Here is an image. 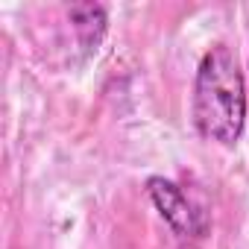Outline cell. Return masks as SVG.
<instances>
[{
	"label": "cell",
	"instance_id": "2",
	"mask_svg": "<svg viewBox=\"0 0 249 249\" xmlns=\"http://www.w3.org/2000/svg\"><path fill=\"white\" fill-rule=\"evenodd\" d=\"M147 196L156 205V211L161 214V220L179 237H202L205 234V229H208L205 211L199 205H194L176 182H170L164 176H153L147 182Z\"/></svg>",
	"mask_w": 249,
	"mask_h": 249
},
{
	"label": "cell",
	"instance_id": "1",
	"mask_svg": "<svg viewBox=\"0 0 249 249\" xmlns=\"http://www.w3.org/2000/svg\"><path fill=\"white\" fill-rule=\"evenodd\" d=\"M194 126L205 141L234 147L246 126V82L234 53L223 44L211 47L194 82Z\"/></svg>",
	"mask_w": 249,
	"mask_h": 249
},
{
	"label": "cell",
	"instance_id": "3",
	"mask_svg": "<svg viewBox=\"0 0 249 249\" xmlns=\"http://www.w3.org/2000/svg\"><path fill=\"white\" fill-rule=\"evenodd\" d=\"M71 21H73V30L79 36V44L85 53H94L106 36V9L100 3H76L71 6Z\"/></svg>",
	"mask_w": 249,
	"mask_h": 249
}]
</instances>
